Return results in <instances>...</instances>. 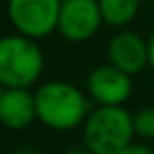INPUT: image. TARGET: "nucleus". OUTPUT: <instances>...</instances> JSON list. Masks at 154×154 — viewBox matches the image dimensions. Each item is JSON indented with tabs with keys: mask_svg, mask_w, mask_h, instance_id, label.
I'll return each instance as SVG.
<instances>
[{
	"mask_svg": "<svg viewBox=\"0 0 154 154\" xmlns=\"http://www.w3.org/2000/svg\"><path fill=\"white\" fill-rule=\"evenodd\" d=\"M37 119L35 98L29 90L12 88L0 98V125L10 131H23Z\"/></svg>",
	"mask_w": 154,
	"mask_h": 154,
	"instance_id": "6e6552de",
	"label": "nucleus"
},
{
	"mask_svg": "<svg viewBox=\"0 0 154 154\" xmlns=\"http://www.w3.org/2000/svg\"><path fill=\"white\" fill-rule=\"evenodd\" d=\"M146 41H148V66L154 70V31L150 33V37Z\"/></svg>",
	"mask_w": 154,
	"mask_h": 154,
	"instance_id": "f8f14e48",
	"label": "nucleus"
},
{
	"mask_svg": "<svg viewBox=\"0 0 154 154\" xmlns=\"http://www.w3.org/2000/svg\"><path fill=\"white\" fill-rule=\"evenodd\" d=\"M133 115L125 107H96L82 125L84 148L92 154H117L133 144Z\"/></svg>",
	"mask_w": 154,
	"mask_h": 154,
	"instance_id": "7ed1b4c3",
	"label": "nucleus"
},
{
	"mask_svg": "<svg viewBox=\"0 0 154 154\" xmlns=\"http://www.w3.org/2000/svg\"><path fill=\"white\" fill-rule=\"evenodd\" d=\"M86 94L96 107H123L133 94V76L109 63L98 64L86 78Z\"/></svg>",
	"mask_w": 154,
	"mask_h": 154,
	"instance_id": "423d86ee",
	"label": "nucleus"
},
{
	"mask_svg": "<svg viewBox=\"0 0 154 154\" xmlns=\"http://www.w3.org/2000/svg\"><path fill=\"white\" fill-rule=\"evenodd\" d=\"M133 127H135V137L146 140L154 139V105H146L133 113Z\"/></svg>",
	"mask_w": 154,
	"mask_h": 154,
	"instance_id": "9d476101",
	"label": "nucleus"
},
{
	"mask_svg": "<svg viewBox=\"0 0 154 154\" xmlns=\"http://www.w3.org/2000/svg\"><path fill=\"white\" fill-rule=\"evenodd\" d=\"M2 94H4V88H2V86H0V98H2Z\"/></svg>",
	"mask_w": 154,
	"mask_h": 154,
	"instance_id": "2eb2a0df",
	"label": "nucleus"
},
{
	"mask_svg": "<svg viewBox=\"0 0 154 154\" xmlns=\"http://www.w3.org/2000/svg\"><path fill=\"white\" fill-rule=\"evenodd\" d=\"M63 154H92L88 148H70V150H64Z\"/></svg>",
	"mask_w": 154,
	"mask_h": 154,
	"instance_id": "4468645a",
	"label": "nucleus"
},
{
	"mask_svg": "<svg viewBox=\"0 0 154 154\" xmlns=\"http://www.w3.org/2000/svg\"><path fill=\"white\" fill-rule=\"evenodd\" d=\"M117 154H154L152 148H148V146H144V144H129L127 148H123L121 152H117Z\"/></svg>",
	"mask_w": 154,
	"mask_h": 154,
	"instance_id": "9b49d317",
	"label": "nucleus"
},
{
	"mask_svg": "<svg viewBox=\"0 0 154 154\" xmlns=\"http://www.w3.org/2000/svg\"><path fill=\"white\" fill-rule=\"evenodd\" d=\"M37 121L51 131H74L90 115V98L74 84L49 80L33 92Z\"/></svg>",
	"mask_w": 154,
	"mask_h": 154,
	"instance_id": "f257e3e1",
	"label": "nucleus"
},
{
	"mask_svg": "<svg viewBox=\"0 0 154 154\" xmlns=\"http://www.w3.org/2000/svg\"><path fill=\"white\" fill-rule=\"evenodd\" d=\"M12 154H43L41 150H37V148H18L16 152H12Z\"/></svg>",
	"mask_w": 154,
	"mask_h": 154,
	"instance_id": "ddd939ff",
	"label": "nucleus"
},
{
	"mask_svg": "<svg viewBox=\"0 0 154 154\" xmlns=\"http://www.w3.org/2000/svg\"><path fill=\"white\" fill-rule=\"evenodd\" d=\"M103 23L117 29H125L137 18L140 0H98Z\"/></svg>",
	"mask_w": 154,
	"mask_h": 154,
	"instance_id": "1a4fd4ad",
	"label": "nucleus"
},
{
	"mask_svg": "<svg viewBox=\"0 0 154 154\" xmlns=\"http://www.w3.org/2000/svg\"><path fill=\"white\" fill-rule=\"evenodd\" d=\"M107 63L135 76L148 66V41L133 29H119L107 41Z\"/></svg>",
	"mask_w": 154,
	"mask_h": 154,
	"instance_id": "0eeeda50",
	"label": "nucleus"
},
{
	"mask_svg": "<svg viewBox=\"0 0 154 154\" xmlns=\"http://www.w3.org/2000/svg\"><path fill=\"white\" fill-rule=\"evenodd\" d=\"M63 0H8L6 12L16 33L33 41L57 31Z\"/></svg>",
	"mask_w": 154,
	"mask_h": 154,
	"instance_id": "20e7f679",
	"label": "nucleus"
},
{
	"mask_svg": "<svg viewBox=\"0 0 154 154\" xmlns=\"http://www.w3.org/2000/svg\"><path fill=\"white\" fill-rule=\"evenodd\" d=\"M152 4H154V0H152Z\"/></svg>",
	"mask_w": 154,
	"mask_h": 154,
	"instance_id": "dca6fc26",
	"label": "nucleus"
},
{
	"mask_svg": "<svg viewBox=\"0 0 154 154\" xmlns=\"http://www.w3.org/2000/svg\"><path fill=\"white\" fill-rule=\"evenodd\" d=\"M45 55L37 41L10 33L0 37V86L29 90L43 74Z\"/></svg>",
	"mask_w": 154,
	"mask_h": 154,
	"instance_id": "f03ea898",
	"label": "nucleus"
},
{
	"mask_svg": "<svg viewBox=\"0 0 154 154\" xmlns=\"http://www.w3.org/2000/svg\"><path fill=\"white\" fill-rule=\"evenodd\" d=\"M103 23L98 0H63L57 33L68 43L90 41Z\"/></svg>",
	"mask_w": 154,
	"mask_h": 154,
	"instance_id": "39448f33",
	"label": "nucleus"
}]
</instances>
